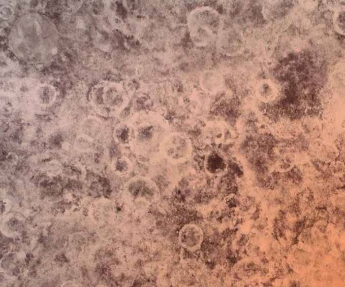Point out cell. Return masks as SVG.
Masks as SVG:
<instances>
[{
	"label": "cell",
	"mask_w": 345,
	"mask_h": 287,
	"mask_svg": "<svg viewBox=\"0 0 345 287\" xmlns=\"http://www.w3.org/2000/svg\"><path fill=\"white\" fill-rule=\"evenodd\" d=\"M204 234L199 226L195 225H187L182 228L178 236L179 243L183 248L195 250L200 248Z\"/></svg>",
	"instance_id": "obj_6"
},
{
	"label": "cell",
	"mask_w": 345,
	"mask_h": 287,
	"mask_svg": "<svg viewBox=\"0 0 345 287\" xmlns=\"http://www.w3.org/2000/svg\"><path fill=\"white\" fill-rule=\"evenodd\" d=\"M224 79L219 73L214 70L203 72L200 77V86L206 93L214 94L223 87Z\"/></svg>",
	"instance_id": "obj_7"
},
{
	"label": "cell",
	"mask_w": 345,
	"mask_h": 287,
	"mask_svg": "<svg viewBox=\"0 0 345 287\" xmlns=\"http://www.w3.org/2000/svg\"><path fill=\"white\" fill-rule=\"evenodd\" d=\"M55 97V89L51 86L44 85L40 86L36 91V98L37 101L43 106L51 105Z\"/></svg>",
	"instance_id": "obj_10"
},
{
	"label": "cell",
	"mask_w": 345,
	"mask_h": 287,
	"mask_svg": "<svg viewBox=\"0 0 345 287\" xmlns=\"http://www.w3.org/2000/svg\"><path fill=\"white\" fill-rule=\"evenodd\" d=\"M190 140L179 133H172L163 141L162 151L170 162L180 163L185 162L192 154Z\"/></svg>",
	"instance_id": "obj_2"
},
{
	"label": "cell",
	"mask_w": 345,
	"mask_h": 287,
	"mask_svg": "<svg viewBox=\"0 0 345 287\" xmlns=\"http://www.w3.org/2000/svg\"><path fill=\"white\" fill-rule=\"evenodd\" d=\"M114 171L117 172L118 173L124 174L130 170L131 165H130V162L126 159H119V160L114 162Z\"/></svg>",
	"instance_id": "obj_13"
},
{
	"label": "cell",
	"mask_w": 345,
	"mask_h": 287,
	"mask_svg": "<svg viewBox=\"0 0 345 287\" xmlns=\"http://www.w3.org/2000/svg\"><path fill=\"white\" fill-rule=\"evenodd\" d=\"M256 96L263 103L273 101L278 96V90L273 82L268 80L261 81L256 86Z\"/></svg>",
	"instance_id": "obj_8"
},
{
	"label": "cell",
	"mask_w": 345,
	"mask_h": 287,
	"mask_svg": "<svg viewBox=\"0 0 345 287\" xmlns=\"http://www.w3.org/2000/svg\"><path fill=\"white\" fill-rule=\"evenodd\" d=\"M114 136L119 143L124 145L129 141L130 138H131V131H130L129 128L127 126H122V127H118L116 129V131H114Z\"/></svg>",
	"instance_id": "obj_11"
},
{
	"label": "cell",
	"mask_w": 345,
	"mask_h": 287,
	"mask_svg": "<svg viewBox=\"0 0 345 287\" xmlns=\"http://www.w3.org/2000/svg\"><path fill=\"white\" fill-rule=\"evenodd\" d=\"M334 24L339 32L345 34V9L339 10L335 14Z\"/></svg>",
	"instance_id": "obj_12"
},
{
	"label": "cell",
	"mask_w": 345,
	"mask_h": 287,
	"mask_svg": "<svg viewBox=\"0 0 345 287\" xmlns=\"http://www.w3.org/2000/svg\"><path fill=\"white\" fill-rule=\"evenodd\" d=\"M206 169L211 174H219L225 172L228 167L226 160L217 153L211 154L206 160Z\"/></svg>",
	"instance_id": "obj_9"
},
{
	"label": "cell",
	"mask_w": 345,
	"mask_h": 287,
	"mask_svg": "<svg viewBox=\"0 0 345 287\" xmlns=\"http://www.w3.org/2000/svg\"><path fill=\"white\" fill-rule=\"evenodd\" d=\"M217 46L221 53L228 55L239 54L243 51L244 39L240 30L229 28L220 32Z\"/></svg>",
	"instance_id": "obj_4"
},
{
	"label": "cell",
	"mask_w": 345,
	"mask_h": 287,
	"mask_svg": "<svg viewBox=\"0 0 345 287\" xmlns=\"http://www.w3.org/2000/svg\"><path fill=\"white\" fill-rule=\"evenodd\" d=\"M221 17L209 8L196 9L189 18V27L192 41L198 46H207L219 36Z\"/></svg>",
	"instance_id": "obj_1"
},
{
	"label": "cell",
	"mask_w": 345,
	"mask_h": 287,
	"mask_svg": "<svg viewBox=\"0 0 345 287\" xmlns=\"http://www.w3.org/2000/svg\"><path fill=\"white\" fill-rule=\"evenodd\" d=\"M93 103L99 108L108 110H118L122 108L127 102L124 91L115 84L97 86L92 93Z\"/></svg>",
	"instance_id": "obj_3"
},
{
	"label": "cell",
	"mask_w": 345,
	"mask_h": 287,
	"mask_svg": "<svg viewBox=\"0 0 345 287\" xmlns=\"http://www.w3.org/2000/svg\"><path fill=\"white\" fill-rule=\"evenodd\" d=\"M129 192L135 201L151 203L155 201L159 196V189L150 180L139 178L132 182L129 185Z\"/></svg>",
	"instance_id": "obj_5"
}]
</instances>
